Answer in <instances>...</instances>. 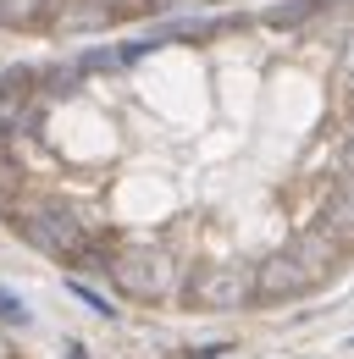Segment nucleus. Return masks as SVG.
<instances>
[{
  "instance_id": "nucleus-1",
  "label": "nucleus",
  "mask_w": 354,
  "mask_h": 359,
  "mask_svg": "<svg viewBox=\"0 0 354 359\" xmlns=\"http://www.w3.org/2000/svg\"><path fill=\"white\" fill-rule=\"evenodd\" d=\"M0 232L138 315L354 276V0H238L0 72Z\"/></svg>"
},
{
  "instance_id": "nucleus-2",
  "label": "nucleus",
  "mask_w": 354,
  "mask_h": 359,
  "mask_svg": "<svg viewBox=\"0 0 354 359\" xmlns=\"http://www.w3.org/2000/svg\"><path fill=\"white\" fill-rule=\"evenodd\" d=\"M211 6H238V0H0V39L72 45V39L122 34L183 11H211Z\"/></svg>"
},
{
  "instance_id": "nucleus-3",
  "label": "nucleus",
  "mask_w": 354,
  "mask_h": 359,
  "mask_svg": "<svg viewBox=\"0 0 354 359\" xmlns=\"http://www.w3.org/2000/svg\"><path fill=\"white\" fill-rule=\"evenodd\" d=\"M0 359H34V348H28V343H22L6 320H0Z\"/></svg>"
}]
</instances>
